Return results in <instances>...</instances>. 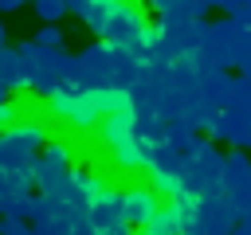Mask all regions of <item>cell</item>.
I'll use <instances>...</instances> for the list:
<instances>
[{"label":"cell","instance_id":"1","mask_svg":"<svg viewBox=\"0 0 251 235\" xmlns=\"http://www.w3.org/2000/svg\"><path fill=\"white\" fill-rule=\"evenodd\" d=\"M200 31H204V20H192V16H161L153 24L145 63L149 67H169V63L192 55L196 43H200Z\"/></svg>","mask_w":251,"mask_h":235},{"label":"cell","instance_id":"2","mask_svg":"<svg viewBox=\"0 0 251 235\" xmlns=\"http://www.w3.org/2000/svg\"><path fill=\"white\" fill-rule=\"evenodd\" d=\"M243 35H247V20H239V16L204 20L192 59L200 63V70H227V67H235V51H239Z\"/></svg>","mask_w":251,"mask_h":235},{"label":"cell","instance_id":"3","mask_svg":"<svg viewBox=\"0 0 251 235\" xmlns=\"http://www.w3.org/2000/svg\"><path fill=\"white\" fill-rule=\"evenodd\" d=\"M98 137H102V145L110 149V157L118 161V168L145 172V168L153 164V153H157V149H149V145L137 137V129H133V110H118V114L102 118Z\"/></svg>","mask_w":251,"mask_h":235},{"label":"cell","instance_id":"4","mask_svg":"<svg viewBox=\"0 0 251 235\" xmlns=\"http://www.w3.org/2000/svg\"><path fill=\"white\" fill-rule=\"evenodd\" d=\"M243 223V208L235 196H227L224 188L208 192V196H192V219L184 227H196L204 235H231Z\"/></svg>","mask_w":251,"mask_h":235},{"label":"cell","instance_id":"5","mask_svg":"<svg viewBox=\"0 0 251 235\" xmlns=\"http://www.w3.org/2000/svg\"><path fill=\"white\" fill-rule=\"evenodd\" d=\"M20 47V55L27 59V67H31V90L39 94V98H51L63 82H67V63H71V55L63 51V47H39L35 39H24V43H16Z\"/></svg>","mask_w":251,"mask_h":235},{"label":"cell","instance_id":"6","mask_svg":"<svg viewBox=\"0 0 251 235\" xmlns=\"http://www.w3.org/2000/svg\"><path fill=\"white\" fill-rule=\"evenodd\" d=\"M47 145V129L39 121H12L0 129V168H31L35 153Z\"/></svg>","mask_w":251,"mask_h":235},{"label":"cell","instance_id":"7","mask_svg":"<svg viewBox=\"0 0 251 235\" xmlns=\"http://www.w3.org/2000/svg\"><path fill=\"white\" fill-rule=\"evenodd\" d=\"M149 35H153V24L141 16V8L137 4H129V0H122V8L110 16V24L102 27V39L106 43H114V47H126V51H133V55H149Z\"/></svg>","mask_w":251,"mask_h":235},{"label":"cell","instance_id":"8","mask_svg":"<svg viewBox=\"0 0 251 235\" xmlns=\"http://www.w3.org/2000/svg\"><path fill=\"white\" fill-rule=\"evenodd\" d=\"M67 82L86 86V90L110 86V43L98 39V43L82 47L78 55H71V63H67Z\"/></svg>","mask_w":251,"mask_h":235},{"label":"cell","instance_id":"9","mask_svg":"<svg viewBox=\"0 0 251 235\" xmlns=\"http://www.w3.org/2000/svg\"><path fill=\"white\" fill-rule=\"evenodd\" d=\"M71 168H75L71 149H67L63 141H47V145L35 153V161H31L35 188H39V192H55V188L67 180V172H71Z\"/></svg>","mask_w":251,"mask_h":235},{"label":"cell","instance_id":"10","mask_svg":"<svg viewBox=\"0 0 251 235\" xmlns=\"http://www.w3.org/2000/svg\"><path fill=\"white\" fill-rule=\"evenodd\" d=\"M208 133H212V141H220V145L251 149V118L239 114V110H231V106H220V114H216V121L208 125Z\"/></svg>","mask_w":251,"mask_h":235},{"label":"cell","instance_id":"11","mask_svg":"<svg viewBox=\"0 0 251 235\" xmlns=\"http://www.w3.org/2000/svg\"><path fill=\"white\" fill-rule=\"evenodd\" d=\"M220 188H224L227 196H235V200H239V208L251 200V157H247V149H231V153L224 157Z\"/></svg>","mask_w":251,"mask_h":235},{"label":"cell","instance_id":"12","mask_svg":"<svg viewBox=\"0 0 251 235\" xmlns=\"http://www.w3.org/2000/svg\"><path fill=\"white\" fill-rule=\"evenodd\" d=\"M161 204H157V192L153 188H122V212H126V223L129 227H145L149 219H153V212H157Z\"/></svg>","mask_w":251,"mask_h":235},{"label":"cell","instance_id":"13","mask_svg":"<svg viewBox=\"0 0 251 235\" xmlns=\"http://www.w3.org/2000/svg\"><path fill=\"white\" fill-rule=\"evenodd\" d=\"M0 78L8 82V90H31V67L20 55V47H0Z\"/></svg>","mask_w":251,"mask_h":235},{"label":"cell","instance_id":"14","mask_svg":"<svg viewBox=\"0 0 251 235\" xmlns=\"http://www.w3.org/2000/svg\"><path fill=\"white\" fill-rule=\"evenodd\" d=\"M149 8L157 16H192V20H204L212 0H149Z\"/></svg>","mask_w":251,"mask_h":235},{"label":"cell","instance_id":"15","mask_svg":"<svg viewBox=\"0 0 251 235\" xmlns=\"http://www.w3.org/2000/svg\"><path fill=\"white\" fill-rule=\"evenodd\" d=\"M231 82H235V74H227V70H204V98L216 106H227Z\"/></svg>","mask_w":251,"mask_h":235},{"label":"cell","instance_id":"16","mask_svg":"<svg viewBox=\"0 0 251 235\" xmlns=\"http://www.w3.org/2000/svg\"><path fill=\"white\" fill-rule=\"evenodd\" d=\"M75 219L67 212H47V215H35L31 219V235H71Z\"/></svg>","mask_w":251,"mask_h":235},{"label":"cell","instance_id":"17","mask_svg":"<svg viewBox=\"0 0 251 235\" xmlns=\"http://www.w3.org/2000/svg\"><path fill=\"white\" fill-rule=\"evenodd\" d=\"M118 8H122V0H90V8H86L82 20H86V27H90L94 35H102V27L110 24V16H114Z\"/></svg>","mask_w":251,"mask_h":235},{"label":"cell","instance_id":"18","mask_svg":"<svg viewBox=\"0 0 251 235\" xmlns=\"http://www.w3.org/2000/svg\"><path fill=\"white\" fill-rule=\"evenodd\" d=\"M31 8H35V16L43 24H59L67 16V0H31Z\"/></svg>","mask_w":251,"mask_h":235},{"label":"cell","instance_id":"19","mask_svg":"<svg viewBox=\"0 0 251 235\" xmlns=\"http://www.w3.org/2000/svg\"><path fill=\"white\" fill-rule=\"evenodd\" d=\"M35 43H39V47H63V27H59V24H43V27L35 31Z\"/></svg>","mask_w":251,"mask_h":235},{"label":"cell","instance_id":"20","mask_svg":"<svg viewBox=\"0 0 251 235\" xmlns=\"http://www.w3.org/2000/svg\"><path fill=\"white\" fill-rule=\"evenodd\" d=\"M235 67H239V74L251 78V24H247V35H243V43L235 51Z\"/></svg>","mask_w":251,"mask_h":235},{"label":"cell","instance_id":"21","mask_svg":"<svg viewBox=\"0 0 251 235\" xmlns=\"http://www.w3.org/2000/svg\"><path fill=\"white\" fill-rule=\"evenodd\" d=\"M12 121H16V106H12V98H4L0 102V129H8Z\"/></svg>","mask_w":251,"mask_h":235},{"label":"cell","instance_id":"22","mask_svg":"<svg viewBox=\"0 0 251 235\" xmlns=\"http://www.w3.org/2000/svg\"><path fill=\"white\" fill-rule=\"evenodd\" d=\"M216 8H220L224 16H239V12H243V0H216Z\"/></svg>","mask_w":251,"mask_h":235},{"label":"cell","instance_id":"23","mask_svg":"<svg viewBox=\"0 0 251 235\" xmlns=\"http://www.w3.org/2000/svg\"><path fill=\"white\" fill-rule=\"evenodd\" d=\"M71 235H98V227H94L90 219H75V227H71Z\"/></svg>","mask_w":251,"mask_h":235},{"label":"cell","instance_id":"24","mask_svg":"<svg viewBox=\"0 0 251 235\" xmlns=\"http://www.w3.org/2000/svg\"><path fill=\"white\" fill-rule=\"evenodd\" d=\"M86 8H90V0H67V12L71 16H86Z\"/></svg>","mask_w":251,"mask_h":235},{"label":"cell","instance_id":"25","mask_svg":"<svg viewBox=\"0 0 251 235\" xmlns=\"http://www.w3.org/2000/svg\"><path fill=\"white\" fill-rule=\"evenodd\" d=\"M24 4H31V0H0V12H16V8H24Z\"/></svg>","mask_w":251,"mask_h":235},{"label":"cell","instance_id":"26","mask_svg":"<svg viewBox=\"0 0 251 235\" xmlns=\"http://www.w3.org/2000/svg\"><path fill=\"white\" fill-rule=\"evenodd\" d=\"M239 20H247V24H251V0H243V12H239Z\"/></svg>","mask_w":251,"mask_h":235},{"label":"cell","instance_id":"27","mask_svg":"<svg viewBox=\"0 0 251 235\" xmlns=\"http://www.w3.org/2000/svg\"><path fill=\"white\" fill-rule=\"evenodd\" d=\"M243 223H247V227H251V200H247V204H243Z\"/></svg>","mask_w":251,"mask_h":235},{"label":"cell","instance_id":"28","mask_svg":"<svg viewBox=\"0 0 251 235\" xmlns=\"http://www.w3.org/2000/svg\"><path fill=\"white\" fill-rule=\"evenodd\" d=\"M8 94H12V90H8V82H4V78H0V102H4V98H8Z\"/></svg>","mask_w":251,"mask_h":235},{"label":"cell","instance_id":"29","mask_svg":"<svg viewBox=\"0 0 251 235\" xmlns=\"http://www.w3.org/2000/svg\"><path fill=\"white\" fill-rule=\"evenodd\" d=\"M0 47H8V27L0 24Z\"/></svg>","mask_w":251,"mask_h":235},{"label":"cell","instance_id":"30","mask_svg":"<svg viewBox=\"0 0 251 235\" xmlns=\"http://www.w3.org/2000/svg\"><path fill=\"white\" fill-rule=\"evenodd\" d=\"M110 235H133V227L126 223V227H118V231H110Z\"/></svg>","mask_w":251,"mask_h":235},{"label":"cell","instance_id":"31","mask_svg":"<svg viewBox=\"0 0 251 235\" xmlns=\"http://www.w3.org/2000/svg\"><path fill=\"white\" fill-rule=\"evenodd\" d=\"M0 227H4V215H0Z\"/></svg>","mask_w":251,"mask_h":235},{"label":"cell","instance_id":"32","mask_svg":"<svg viewBox=\"0 0 251 235\" xmlns=\"http://www.w3.org/2000/svg\"><path fill=\"white\" fill-rule=\"evenodd\" d=\"M212 8H216V0H212Z\"/></svg>","mask_w":251,"mask_h":235},{"label":"cell","instance_id":"33","mask_svg":"<svg viewBox=\"0 0 251 235\" xmlns=\"http://www.w3.org/2000/svg\"><path fill=\"white\" fill-rule=\"evenodd\" d=\"M141 235H149V231H141Z\"/></svg>","mask_w":251,"mask_h":235}]
</instances>
